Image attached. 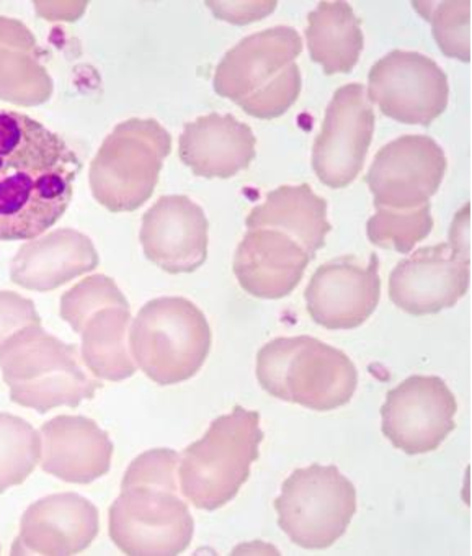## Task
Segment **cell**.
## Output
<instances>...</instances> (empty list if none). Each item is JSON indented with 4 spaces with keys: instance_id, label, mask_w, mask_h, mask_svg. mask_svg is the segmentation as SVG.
Wrapping results in <instances>:
<instances>
[{
    "instance_id": "6da1fadb",
    "label": "cell",
    "mask_w": 472,
    "mask_h": 556,
    "mask_svg": "<svg viewBox=\"0 0 472 556\" xmlns=\"http://www.w3.org/2000/svg\"><path fill=\"white\" fill-rule=\"evenodd\" d=\"M80 169L58 132L25 113L0 110V241H31L56 225Z\"/></svg>"
},
{
    "instance_id": "7a4b0ae2",
    "label": "cell",
    "mask_w": 472,
    "mask_h": 556,
    "mask_svg": "<svg viewBox=\"0 0 472 556\" xmlns=\"http://www.w3.org/2000/svg\"><path fill=\"white\" fill-rule=\"evenodd\" d=\"M180 455L152 448L139 455L110 507V539L125 555L176 556L193 539L192 513L179 496Z\"/></svg>"
},
{
    "instance_id": "3957f363",
    "label": "cell",
    "mask_w": 472,
    "mask_h": 556,
    "mask_svg": "<svg viewBox=\"0 0 472 556\" xmlns=\"http://www.w3.org/2000/svg\"><path fill=\"white\" fill-rule=\"evenodd\" d=\"M301 51L299 34L286 25L245 37L216 67V93L255 118H278L299 97L303 79L294 60Z\"/></svg>"
},
{
    "instance_id": "277c9868",
    "label": "cell",
    "mask_w": 472,
    "mask_h": 556,
    "mask_svg": "<svg viewBox=\"0 0 472 556\" xmlns=\"http://www.w3.org/2000/svg\"><path fill=\"white\" fill-rule=\"evenodd\" d=\"M0 368L11 400L40 414L77 407L102 388V381L84 368L79 349L64 344L41 325L27 326L0 345Z\"/></svg>"
},
{
    "instance_id": "5b68a950",
    "label": "cell",
    "mask_w": 472,
    "mask_h": 556,
    "mask_svg": "<svg viewBox=\"0 0 472 556\" xmlns=\"http://www.w3.org/2000/svg\"><path fill=\"white\" fill-rule=\"evenodd\" d=\"M257 378L270 396L319 413L350 403L358 387L352 358L310 336L265 344L257 355Z\"/></svg>"
},
{
    "instance_id": "8992f818",
    "label": "cell",
    "mask_w": 472,
    "mask_h": 556,
    "mask_svg": "<svg viewBox=\"0 0 472 556\" xmlns=\"http://www.w3.org/2000/svg\"><path fill=\"white\" fill-rule=\"evenodd\" d=\"M261 441L257 410L235 406L232 413L219 416L180 457L177 477L182 496L202 510L231 503L251 477Z\"/></svg>"
},
{
    "instance_id": "52a82bcc",
    "label": "cell",
    "mask_w": 472,
    "mask_h": 556,
    "mask_svg": "<svg viewBox=\"0 0 472 556\" xmlns=\"http://www.w3.org/2000/svg\"><path fill=\"white\" fill-rule=\"evenodd\" d=\"M205 313L183 296L145 303L129 326V354L136 367L161 387L195 377L212 351Z\"/></svg>"
},
{
    "instance_id": "ba28073f",
    "label": "cell",
    "mask_w": 472,
    "mask_h": 556,
    "mask_svg": "<svg viewBox=\"0 0 472 556\" xmlns=\"http://www.w3.org/2000/svg\"><path fill=\"white\" fill-rule=\"evenodd\" d=\"M173 136L154 118H129L106 136L90 166L93 199L112 213L141 208L160 182Z\"/></svg>"
},
{
    "instance_id": "9c48e42d",
    "label": "cell",
    "mask_w": 472,
    "mask_h": 556,
    "mask_svg": "<svg viewBox=\"0 0 472 556\" xmlns=\"http://www.w3.org/2000/svg\"><path fill=\"white\" fill-rule=\"evenodd\" d=\"M60 313L82 338L80 358L92 377L122 381L136 374L128 345L131 309L113 278H84L61 296Z\"/></svg>"
},
{
    "instance_id": "30bf717a",
    "label": "cell",
    "mask_w": 472,
    "mask_h": 556,
    "mask_svg": "<svg viewBox=\"0 0 472 556\" xmlns=\"http://www.w3.org/2000/svg\"><path fill=\"white\" fill-rule=\"evenodd\" d=\"M273 506L291 542L326 549L344 536L357 514V488L334 465L314 464L284 480Z\"/></svg>"
},
{
    "instance_id": "8fae6325",
    "label": "cell",
    "mask_w": 472,
    "mask_h": 556,
    "mask_svg": "<svg viewBox=\"0 0 472 556\" xmlns=\"http://www.w3.org/2000/svg\"><path fill=\"white\" fill-rule=\"evenodd\" d=\"M368 99L394 122L430 126L448 106V76L425 54L394 50L371 67Z\"/></svg>"
},
{
    "instance_id": "7c38bea8",
    "label": "cell",
    "mask_w": 472,
    "mask_h": 556,
    "mask_svg": "<svg viewBox=\"0 0 472 556\" xmlns=\"http://www.w3.org/2000/svg\"><path fill=\"white\" fill-rule=\"evenodd\" d=\"M374 110L361 84L337 89L314 141L312 169L331 189L350 186L363 169L374 135Z\"/></svg>"
},
{
    "instance_id": "4fadbf2b",
    "label": "cell",
    "mask_w": 472,
    "mask_h": 556,
    "mask_svg": "<svg viewBox=\"0 0 472 556\" xmlns=\"http://www.w3.org/2000/svg\"><path fill=\"white\" fill-rule=\"evenodd\" d=\"M458 403L445 380L413 375L387 393L383 434L407 455L436 451L455 431Z\"/></svg>"
},
{
    "instance_id": "5bb4252c",
    "label": "cell",
    "mask_w": 472,
    "mask_h": 556,
    "mask_svg": "<svg viewBox=\"0 0 472 556\" xmlns=\"http://www.w3.org/2000/svg\"><path fill=\"white\" fill-rule=\"evenodd\" d=\"M446 167L445 151L435 139L406 135L378 151L365 182L377 208L413 210L438 192Z\"/></svg>"
},
{
    "instance_id": "9a60e30c",
    "label": "cell",
    "mask_w": 472,
    "mask_h": 556,
    "mask_svg": "<svg viewBox=\"0 0 472 556\" xmlns=\"http://www.w3.org/2000/svg\"><path fill=\"white\" fill-rule=\"evenodd\" d=\"M306 308L329 331H350L368 321L380 305V258L361 264L354 255L326 262L310 278Z\"/></svg>"
},
{
    "instance_id": "2e32d148",
    "label": "cell",
    "mask_w": 472,
    "mask_h": 556,
    "mask_svg": "<svg viewBox=\"0 0 472 556\" xmlns=\"http://www.w3.org/2000/svg\"><path fill=\"white\" fill-rule=\"evenodd\" d=\"M471 261L452 254L446 242L417 249L390 275V299L412 316L452 308L468 293Z\"/></svg>"
},
{
    "instance_id": "e0dca14e",
    "label": "cell",
    "mask_w": 472,
    "mask_h": 556,
    "mask_svg": "<svg viewBox=\"0 0 472 556\" xmlns=\"http://www.w3.org/2000/svg\"><path fill=\"white\" fill-rule=\"evenodd\" d=\"M209 222L186 195L161 197L142 216L144 255L167 274H192L208 258Z\"/></svg>"
},
{
    "instance_id": "ac0fdd59",
    "label": "cell",
    "mask_w": 472,
    "mask_h": 556,
    "mask_svg": "<svg viewBox=\"0 0 472 556\" xmlns=\"http://www.w3.org/2000/svg\"><path fill=\"white\" fill-rule=\"evenodd\" d=\"M99 509L76 493L51 494L22 517L12 555H77L99 535Z\"/></svg>"
},
{
    "instance_id": "d6986e66",
    "label": "cell",
    "mask_w": 472,
    "mask_h": 556,
    "mask_svg": "<svg viewBox=\"0 0 472 556\" xmlns=\"http://www.w3.org/2000/svg\"><path fill=\"white\" fill-rule=\"evenodd\" d=\"M310 255L280 229H248L234 255L239 286L261 300L290 295L303 280Z\"/></svg>"
},
{
    "instance_id": "ffe728a7",
    "label": "cell",
    "mask_w": 472,
    "mask_h": 556,
    "mask_svg": "<svg viewBox=\"0 0 472 556\" xmlns=\"http://www.w3.org/2000/svg\"><path fill=\"white\" fill-rule=\"evenodd\" d=\"M41 468L66 483H93L112 467V441L89 417H54L41 428Z\"/></svg>"
},
{
    "instance_id": "44dd1931",
    "label": "cell",
    "mask_w": 472,
    "mask_h": 556,
    "mask_svg": "<svg viewBox=\"0 0 472 556\" xmlns=\"http://www.w3.org/2000/svg\"><path fill=\"white\" fill-rule=\"evenodd\" d=\"M255 144L251 126L229 113H209L183 126L179 156L195 176L229 179L251 166Z\"/></svg>"
},
{
    "instance_id": "7402d4cb",
    "label": "cell",
    "mask_w": 472,
    "mask_h": 556,
    "mask_svg": "<svg viewBox=\"0 0 472 556\" xmlns=\"http://www.w3.org/2000/svg\"><path fill=\"white\" fill-rule=\"evenodd\" d=\"M99 262V252L89 236L61 228L22 245L12 261L11 278L22 289L51 292L95 270Z\"/></svg>"
},
{
    "instance_id": "603a6c76",
    "label": "cell",
    "mask_w": 472,
    "mask_h": 556,
    "mask_svg": "<svg viewBox=\"0 0 472 556\" xmlns=\"http://www.w3.org/2000/svg\"><path fill=\"white\" fill-rule=\"evenodd\" d=\"M248 229H280L303 245L309 255L324 248L331 231L328 202L310 186H281L268 193L264 203L248 213Z\"/></svg>"
},
{
    "instance_id": "cb8c5ba5",
    "label": "cell",
    "mask_w": 472,
    "mask_h": 556,
    "mask_svg": "<svg viewBox=\"0 0 472 556\" xmlns=\"http://www.w3.org/2000/svg\"><path fill=\"white\" fill-rule=\"evenodd\" d=\"M53 90L31 31L22 22L0 17V100L22 106L41 105Z\"/></svg>"
},
{
    "instance_id": "d4e9b609",
    "label": "cell",
    "mask_w": 472,
    "mask_h": 556,
    "mask_svg": "<svg viewBox=\"0 0 472 556\" xmlns=\"http://www.w3.org/2000/svg\"><path fill=\"white\" fill-rule=\"evenodd\" d=\"M306 41L326 74L352 73L363 51L361 21L348 2H321L307 17Z\"/></svg>"
},
{
    "instance_id": "484cf974",
    "label": "cell",
    "mask_w": 472,
    "mask_h": 556,
    "mask_svg": "<svg viewBox=\"0 0 472 556\" xmlns=\"http://www.w3.org/2000/svg\"><path fill=\"white\" fill-rule=\"evenodd\" d=\"M41 434L22 417L0 413V494L25 483L41 462Z\"/></svg>"
},
{
    "instance_id": "4316f807",
    "label": "cell",
    "mask_w": 472,
    "mask_h": 556,
    "mask_svg": "<svg viewBox=\"0 0 472 556\" xmlns=\"http://www.w3.org/2000/svg\"><path fill=\"white\" fill-rule=\"evenodd\" d=\"M433 229L432 205L413 210L377 208L368 219V239L381 249L409 254Z\"/></svg>"
},
{
    "instance_id": "83f0119b",
    "label": "cell",
    "mask_w": 472,
    "mask_h": 556,
    "mask_svg": "<svg viewBox=\"0 0 472 556\" xmlns=\"http://www.w3.org/2000/svg\"><path fill=\"white\" fill-rule=\"evenodd\" d=\"M413 8L432 24L433 37L439 50L448 58L468 63L471 56V2H413Z\"/></svg>"
},
{
    "instance_id": "f1b7e54d",
    "label": "cell",
    "mask_w": 472,
    "mask_h": 556,
    "mask_svg": "<svg viewBox=\"0 0 472 556\" xmlns=\"http://www.w3.org/2000/svg\"><path fill=\"white\" fill-rule=\"evenodd\" d=\"M34 325H41V318L31 300L8 290L0 292V345L15 332Z\"/></svg>"
},
{
    "instance_id": "f546056e",
    "label": "cell",
    "mask_w": 472,
    "mask_h": 556,
    "mask_svg": "<svg viewBox=\"0 0 472 556\" xmlns=\"http://www.w3.org/2000/svg\"><path fill=\"white\" fill-rule=\"evenodd\" d=\"M219 21L244 25L261 21L277 9V2H206Z\"/></svg>"
},
{
    "instance_id": "4dcf8cb0",
    "label": "cell",
    "mask_w": 472,
    "mask_h": 556,
    "mask_svg": "<svg viewBox=\"0 0 472 556\" xmlns=\"http://www.w3.org/2000/svg\"><path fill=\"white\" fill-rule=\"evenodd\" d=\"M449 248H451L452 254L464 258V261H471V252H469V203H465L464 208L456 215L451 232H449Z\"/></svg>"
},
{
    "instance_id": "1f68e13d",
    "label": "cell",
    "mask_w": 472,
    "mask_h": 556,
    "mask_svg": "<svg viewBox=\"0 0 472 556\" xmlns=\"http://www.w3.org/2000/svg\"><path fill=\"white\" fill-rule=\"evenodd\" d=\"M38 14L41 17L48 18V21H54L63 12V21H76L86 11V2L79 5V2H35Z\"/></svg>"
}]
</instances>
